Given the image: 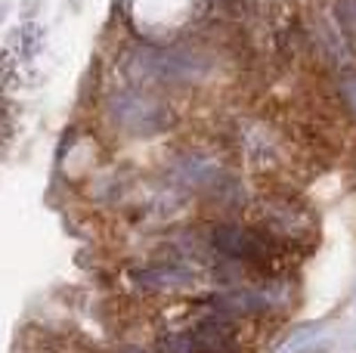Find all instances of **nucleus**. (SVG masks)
<instances>
[{
  "instance_id": "1",
  "label": "nucleus",
  "mask_w": 356,
  "mask_h": 353,
  "mask_svg": "<svg viewBox=\"0 0 356 353\" xmlns=\"http://www.w3.org/2000/svg\"><path fill=\"white\" fill-rule=\"evenodd\" d=\"M161 353H229L232 350V329L223 319H204L193 329L164 335L159 341Z\"/></svg>"
},
{
  "instance_id": "2",
  "label": "nucleus",
  "mask_w": 356,
  "mask_h": 353,
  "mask_svg": "<svg viewBox=\"0 0 356 353\" xmlns=\"http://www.w3.org/2000/svg\"><path fill=\"white\" fill-rule=\"evenodd\" d=\"M211 245L220 251L223 257H229V261H260L266 254V245L260 236H254L251 229L232 227V223L217 227L211 233Z\"/></svg>"
},
{
  "instance_id": "3",
  "label": "nucleus",
  "mask_w": 356,
  "mask_h": 353,
  "mask_svg": "<svg viewBox=\"0 0 356 353\" xmlns=\"http://www.w3.org/2000/svg\"><path fill=\"white\" fill-rule=\"evenodd\" d=\"M344 97H347V103H350V108L356 112V74H350V78L344 81Z\"/></svg>"
},
{
  "instance_id": "4",
  "label": "nucleus",
  "mask_w": 356,
  "mask_h": 353,
  "mask_svg": "<svg viewBox=\"0 0 356 353\" xmlns=\"http://www.w3.org/2000/svg\"><path fill=\"white\" fill-rule=\"evenodd\" d=\"M124 353H143V350H124Z\"/></svg>"
}]
</instances>
